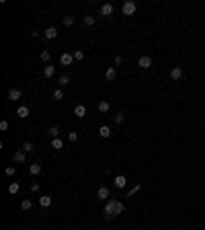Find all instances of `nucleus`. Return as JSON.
I'll list each match as a JSON object with an SVG mask.
<instances>
[{"label": "nucleus", "instance_id": "nucleus-1", "mask_svg": "<svg viewBox=\"0 0 205 230\" xmlns=\"http://www.w3.org/2000/svg\"><path fill=\"white\" fill-rule=\"evenodd\" d=\"M125 212V205H123L121 201H117V199H111V201L105 203V216L109 218H117L119 214H123Z\"/></svg>", "mask_w": 205, "mask_h": 230}, {"label": "nucleus", "instance_id": "nucleus-2", "mask_svg": "<svg viewBox=\"0 0 205 230\" xmlns=\"http://www.w3.org/2000/svg\"><path fill=\"white\" fill-rule=\"evenodd\" d=\"M136 8H137L136 2H133V0H127V2H123L121 10H123V14H125V17H131V14L136 13Z\"/></svg>", "mask_w": 205, "mask_h": 230}, {"label": "nucleus", "instance_id": "nucleus-3", "mask_svg": "<svg viewBox=\"0 0 205 230\" xmlns=\"http://www.w3.org/2000/svg\"><path fill=\"white\" fill-rule=\"evenodd\" d=\"M137 66H140V68H144V70L152 68V58H150V56H142V58L137 60Z\"/></svg>", "mask_w": 205, "mask_h": 230}, {"label": "nucleus", "instance_id": "nucleus-4", "mask_svg": "<svg viewBox=\"0 0 205 230\" xmlns=\"http://www.w3.org/2000/svg\"><path fill=\"white\" fill-rule=\"evenodd\" d=\"M170 78L172 80H181V78H183V68L181 66H174L170 70Z\"/></svg>", "mask_w": 205, "mask_h": 230}, {"label": "nucleus", "instance_id": "nucleus-5", "mask_svg": "<svg viewBox=\"0 0 205 230\" xmlns=\"http://www.w3.org/2000/svg\"><path fill=\"white\" fill-rule=\"evenodd\" d=\"M20 95H23L20 88H10V90H8V99H10V101H19Z\"/></svg>", "mask_w": 205, "mask_h": 230}, {"label": "nucleus", "instance_id": "nucleus-6", "mask_svg": "<svg viewBox=\"0 0 205 230\" xmlns=\"http://www.w3.org/2000/svg\"><path fill=\"white\" fill-rule=\"evenodd\" d=\"M25 154H27V152H23V150H17V152L13 154V160H14L17 164H23V163H25Z\"/></svg>", "mask_w": 205, "mask_h": 230}, {"label": "nucleus", "instance_id": "nucleus-7", "mask_svg": "<svg viewBox=\"0 0 205 230\" xmlns=\"http://www.w3.org/2000/svg\"><path fill=\"white\" fill-rule=\"evenodd\" d=\"M43 37H45V39H55V37H58V29L55 27H47L45 29V33H43Z\"/></svg>", "mask_w": 205, "mask_h": 230}, {"label": "nucleus", "instance_id": "nucleus-8", "mask_svg": "<svg viewBox=\"0 0 205 230\" xmlns=\"http://www.w3.org/2000/svg\"><path fill=\"white\" fill-rule=\"evenodd\" d=\"M17 117H20V119L29 117V107H27V105H20V107L17 109Z\"/></svg>", "mask_w": 205, "mask_h": 230}, {"label": "nucleus", "instance_id": "nucleus-9", "mask_svg": "<svg viewBox=\"0 0 205 230\" xmlns=\"http://www.w3.org/2000/svg\"><path fill=\"white\" fill-rule=\"evenodd\" d=\"M125 185H127V179H125L123 175H117L115 177V187H117V189H123Z\"/></svg>", "mask_w": 205, "mask_h": 230}, {"label": "nucleus", "instance_id": "nucleus-10", "mask_svg": "<svg viewBox=\"0 0 205 230\" xmlns=\"http://www.w3.org/2000/svg\"><path fill=\"white\" fill-rule=\"evenodd\" d=\"M101 14H102V17H111V14H113V4H109V2H107V4H102V6H101Z\"/></svg>", "mask_w": 205, "mask_h": 230}, {"label": "nucleus", "instance_id": "nucleus-11", "mask_svg": "<svg viewBox=\"0 0 205 230\" xmlns=\"http://www.w3.org/2000/svg\"><path fill=\"white\" fill-rule=\"evenodd\" d=\"M96 197L102 199V201H107V199H109V189H107V187H101V189L96 191Z\"/></svg>", "mask_w": 205, "mask_h": 230}, {"label": "nucleus", "instance_id": "nucleus-12", "mask_svg": "<svg viewBox=\"0 0 205 230\" xmlns=\"http://www.w3.org/2000/svg\"><path fill=\"white\" fill-rule=\"evenodd\" d=\"M72 60H74V54H62V58H60V62L64 64V66H70Z\"/></svg>", "mask_w": 205, "mask_h": 230}, {"label": "nucleus", "instance_id": "nucleus-13", "mask_svg": "<svg viewBox=\"0 0 205 230\" xmlns=\"http://www.w3.org/2000/svg\"><path fill=\"white\" fill-rule=\"evenodd\" d=\"M74 115H76V117H84V115H86V107H84L82 103H80V105H76V107H74Z\"/></svg>", "mask_w": 205, "mask_h": 230}, {"label": "nucleus", "instance_id": "nucleus-14", "mask_svg": "<svg viewBox=\"0 0 205 230\" xmlns=\"http://www.w3.org/2000/svg\"><path fill=\"white\" fill-rule=\"evenodd\" d=\"M39 205L41 208H49V205H51V197L49 195H41L39 197Z\"/></svg>", "mask_w": 205, "mask_h": 230}, {"label": "nucleus", "instance_id": "nucleus-15", "mask_svg": "<svg viewBox=\"0 0 205 230\" xmlns=\"http://www.w3.org/2000/svg\"><path fill=\"white\" fill-rule=\"evenodd\" d=\"M29 173H31V175H39V173H41V164L39 163L29 164Z\"/></svg>", "mask_w": 205, "mask_h": 230}, {"label": "nucleus", "instance_id": "nucleus-16", "mask_svg": "<svg viewBox=\"0 0 205 230\" xmlns=\"http://www.w3.org/2000/svg\"><path fill=\"white\" fill-rule=\"evenodd\" d=\"M105 76H107V80H115V76H117V70L113 66L107 68V72H105Z\"/></svg>", "mask_w": 205, "mask_h": 230}, {"label": "nucleus", "instance_id": "nucleus-17", "mask_svg": "<svg viewBox=\"0 0 205 230\" xmlns=\"http://www.w3.org/2000/svg\"><path fill=\"white\" fill-rule=\"evenodd\" d=\"M54 74H55V68L54 66H45V68H43V76H45V78H51Z\"/></svg>", "mask_w": 205, "mask_h": 230}, {"label": "nucleus", "instance_id": "nucleus-18", "mask_svg": "<svg viewBox=\"0 0 205 230\" xmlns=\"http://www.w3.org/2000/svg\"><path fill=\"white\" fill-rule=\"evenodd\" d=\"M99 134H101L102 138H111V128H109V125H101Z\"/></svg>", "mask_w": 205, "mask_h": 230}, {"label": "nucleus", "instance_id": "nucleus-19", "mask_svg": "<svg viewBox=\"0 0 205 230\" xmlns=\"http://www.w3.org/2000/svg\"><path fill=\"white\" fill-rule=\"evenodd\" d=\"M19 189H20V187H19V183H17V181H13L10 185H8V193H10V195L19 193Z\"/></svg>", "mask_w": 205, "mask_h": 230}, {"label": "nucleus", "instance_id": "nucleus-20", "mask_svg": "<svg viewBox=\"0 0 205 230\" xmlns=\"http://www.w3.org/2000/svg\"><path fill=\"white\" fill-rule=\"evenodd\" d=\"M47 134L51 136V140H54V138H58V136H60V128H58V125H51V128L47 129Z\"/></svg>", "mask_w": 205, "mask_h": 230}, {"label": "nucleus", "instance_id": "nucleus-21", "mask_svg": "<svg viewBox=\"0 0 205 230\" xmlns=\"http://www.w3.org/2000/svg\"><path fill=\"white\" fill-rule=\"evenodd\" d=\"M62 23H64L66 27H72V25H74V17H72V14H66V17L62 19Z\"/></svg>", "mask_w": 205, "mask_h": 230}, {"label": "nucleus", "instance_id": "nucleus-22", "mask_svg": "<svg viewBox=\"0 0 205 230\" xmlns=\"http://www.w3.org/2000/svg\"><path fill=\"white\" fill-rule=\"evenodd\" d=\"M51 148H54V150H62V148H64V144H62L60 138H54V140H51Z\"/></svg>", "mask_w": 205, "mask_h": 230}, {"label": "nucleus", "instance_id": "nucleus-23", "mask_svg": "<svg viewBox=\"0 0 205 230\" xmlns=\"http://www.w3.org/2000/svg\"><path fill=\"white\" fill-rule=\"evenodd\" d=\"M109 109H111V105H109L107 101H101V103H99V111H101V113H107Z\"/></svg>", "mask_w": 205, "mask_h": 230}, {"label": "nucleus", "instance_id": "nucleus-24", "mask_svg": "<svg viewBox=\"0 0 205 230\" xmlns=\"http://www.w3.org/2000/svg\"><path fill=\"white\" fill-rule=\"evenodd\" d=\"M84 25H86V27H92V25H95V17H92V14H86V17H84Z\"/></svg>", "mask_w": 205, "mask_h": 230}, {"label": "nucleus", "instance_id": "nucleus-25", "mask_svg": "<svg viewBox=\"0 0 205 230\" xmlns=\"http://www.w3.org/2000/svg\"><path fill=\"white\" fill-rule=\"evenodd\" d=\"M20 208H23V210H31V208H33V201H31V199H23V201H20Z\"/></svg>", "mask_w": 205, "mask_h": 230}, {"label": "nucleus", "instance_id": "nucleus-26", "mask_svg": "<svg viewBox=\"0 0 205 230\" xmlns=\"http://www.w3.org/2000/svg\"><path fill=\"white\" fill-rule=\"evenodd\" d=\"M74 60H78V62L84 60V52H82V49H76L74 52Z\"/></svg>", "mask_w": 205, "mask_h": 230}, {"label": "nucleus", "instance_id": "nucleus-27", "mask_svg": "<svg viewBox=\"0 0 205 230\" xmlns=\"http://www.w3.org/2000/svg\"><path fill=\"white\" fill-rule=\"evenodd\" d=\"M23 152H33V144L25 142V144H23Z\"/></svg>", "mask_w": 205, "mask_h": 230}, {"label": "nucleus", "instance_id": "nucleus-28", "mask_svg": "<svg viewBox=\"0 0 205 230\" xmlns=\"http://www.w3.org/2000/svg\"><path fill=\"white\" fill-rule=\"evenodd\" d=\"M68 82H70V76L68 74H62L60 76V84H62V86H64V84H68Z\"/></svg>", "mask_w": 205, "mask_h": 230}, {"label": "nucleus", "instance_id": "nucleus-29", "mask_svg": "<svg viewBox=\"0 0 205 230\" xmlns=\"http://www.w3.org/2000/svg\"><path fill=\"white\" fill-rule=\"evenodd\" d=\"M49 58H51V56H49V52H41V60L45 62V66H47V62H49Z\"/></svg>", "mask_w": 205, "mask_h": 230}, {"label": "nucleus", "instance_id": "nucleus-30", "mask_svg": "<svg viewBox=\"0 0 205 230\" xmlns=\"http://www.w3.org/2000/svg\"><path fill=\"white\" fill-rule=\"evenodd\" d=\"M54 99H55V101H62V99H64V93H62L60 88H58V90L54 93Z\"/></svg>", "mask_w": 205, "mask_h": 230}, {"label": "nucleus", "instance_id": "nucleus-31", "mask_svg": "<svg viewBox=\"0 0 205 230\" xmlns=\"http://www.w3.org/2000/svg\"><path fill=\"white\" fill-rule=\"evenodd\" d=\"M68 140H70V142H76V140H78V134H76V132H70V134H68Z\"/></svg>", "mask_w": 205, "mask_h": 230}, {"label": "nucleus", "instance_id": "nucleus-32", "mask_svg": "<svg viewBox=\"0 0 205 230\" xmlns=\"http://www.w3.org/2000/svg\"><path fill=\"white\" fill-rule=\"evenodd\" d=\"M4 173H6L8 177H13V175H14V167H6V171H4Z\"/></svg>", "mask_w": 205, "mask_h": 230}, {"label": "nucleus", "instance_id": "nucleus-33", "mask_svg": "<svg viewBox=\"0 0 205 230\" xmlns=\"http://www.w3.org/2000/svg\"><path fill=\"white\" fill-rule=\"evenodd\" d=\"M115 123H123V113H117L115 115Z\"/></svg>", "mask_w": 205, "mask_h": 230}, {"label": "nucleus", "instance_id": "nucleus-34", "mask_svg": "<svg viewBox=\"0 0 205 230\" xmlns=\"http://www.w3.org/2000/svg\"><path fill=\"white\" fill-rule=\"evenodd\" d=\"M0 129H2V132H6V129H8V121H0Z\"/></svg>", "mask_w": 205, "mask_h": 230}, {"label": "nucleus", "instance_id": "nucleus-35", "mask_svg": "<svg viewBox=\"0 0 205 230\" xmlns=\"http://www.w3.org/2000/svg\"><path fill=\"white\" fill-rule=\"evenodd\" d=\"M31 191L37 193V191H39V183H33V185H31Z\"/></svg>", "mask_w": 205, "mask_h": 230}, {"label": "nucleus", "instance_id": "nucleus-36", "mask_svg": "<svg viewBox=\"0 0 205 230\" xmlns=\"http://www.w3.org/2000/svg\"><path fill=\"white\" fill-rule=\"evenodd\" d=\"M121 64H123V58H121V56H117V58H115V66H121Z\"/></svg>", "mask_w": 205, "mask_h": 230}, {"label": "nucleus", "instance_id": "nucleus-37", "mask_svg": "<svg viewBox=\"0 0 205 230\" xmlns=\"http://www.w3.org/2000/svg\"><path fill=\"white\" fill-rule=\"evenodd\" d=\"M137 191H140V185H136V187H133V189L129 191V195H133V193H137Z\"/></svg>", "mask_w": 205, "mask_h": 230}, {"label": "nucleus", "instance_id": "nucleus-38", "mask_svg": "<svg viewBox=\"0 0 205 230\" xmlns=\"http://www.w3.org/2000/svg\"><path fill=\"white\" fill-rule=\"evenodd\" d=\"M203 121H205V119H203Z\"/></svg>", "mask_w": 205, "mask_h": 230}]
</instances>
